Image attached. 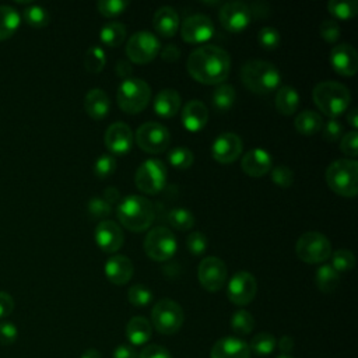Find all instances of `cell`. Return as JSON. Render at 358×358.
Masks as SVG:
<instances>
[{
    "label": "cell",
    "instance_id": "cell-43",
    "mask_svg": "<svg viewBox=\"0 0 358 358\" xmlns=\"http://www.w3.org/2000/svg\"><path fill=\"white\" fill-rule=\"evenodd\" d=\"M116 169V159L113 155L110 154H102L96 158L95 164H94V173L98 179L105 180L108 179L110 175H113Z\"/></svg>",
    "mask_w": 358,
    "mask_h": 358
},
{
    "label": "cell",
    "instance_id": "cell-13",
    "mask_svg": "<svg viewBox=\"0 0 358 358\" xmlns=\"http://www.w3.org/2000/svg\"><path fill=\"white\" fill-rule=\"evenodd\" d=\"M227 266L224 260L217 256L201 259L197 268V278L200 285L208 292L220 291L227 282Z\"/></svg>",
    "mask_w": 358,
    "mask_h": 358
},
{
    "label": "cell",
    "instance_id": "cell-21",
    "mask_svg": "<svg viewBox=\"0 0 358 358\" xmlns=\"http://www.w3.org/2000/svg\"><path fill=\"white\" fill-rule=\"evenodd\" d=\"M241 168L250 178H262L271 171L273 158L264 148H252L242 157Z\"/></svg>",
    "mask_w": 358,
    "mask_h": 358
},
{
    "label": "cell",
    "instance_id": "cell-29",
    "mask_svg": "<svg viewBox=\"0 0 358 358\" xmlns=\"http://www.w3.org/2000/svg\"><path fill=\"white\" fill-rule=\"evenodd\" d=\"M299 106V94L291 85H282L275 94V108L281 115L289 116L296 112Z\"/></svg>",
    "mask_w": 358,
    "mask_h": 358
},
{
    "label": "cell",
    "instance_id": "cell-44",
    "mask_svg": "<svg viewBox=\"0 0 358 358\" xmlns=\"http://www.w3.org/2000/svg\"><path fill=\"white\" fill-rule=\"evenodd\" d=\"M127 298L133 306L143 308V306H147L152 301V292L148 287H145L143 284H136L129 288Z\"/></svg>",
    "mask_w": 358,
    "mask_h": 358
},
{
    "label": "cell",
    "instance_id": "cell-27",
    "mask_svg": "<svg viewBox=\"0 0 358 358\" xmlns=\"http://www.w3.org/2000/svg\"><path fill=\"white\" fill-rule=\"evenodd\" d=\"M180 95L173 88L161 90L154 98V112L161 117H172L180 109Z\"/></svg>",
    "mask_w": 358,
    "mask_h": 358
},
{
    "label": "cell",
    "instance_id": "cell-5",
    "mask_svg": "<svg viewBox=\"0 0 358 358\" xmlns=\"http://www.w3.org/2000/svg\"><path fill=\"white\" fill-rule=\"evenodd\" d=\"M326 182L329 187L343 196L354 197L358 193V162L350 158L333 161L326 169Z\"/></svg>",
    "mask_w": 358,
    "mask_h": 358
},
{
    "label": "cell",
    "instance_id": "cell-16",
    "mask_svg": "<svg viewBox=\"0 0 358 358\" xmlns=\"http://www.w3.org/2000/svg\"><path fill=\"white\" fill-rule=\"evenodd\" d=\"M214 35V24L206 14H193L180 25V36L185 42L197 45L207 42Z\"/></svg>",
    "mask_w": 358,
    "mask_h": 358
},
{
    "label": "cell",
    "instance_id": "cell-25",
    "mask_svg": "<svg viewBox=\"0 0 358 358\" xmlns=\"http://www.w3.org/2000/svg\"><path fill=\"white\" fill-rule=\"evenodd\" d=\"M152 25L161 36L172 38L179 29V14L173 7L162 6L154 13Z\"/></svg>",
    "mask_w": 358,
    "mask_h": 358
},
{
    "label": "cell",
    "instance_id": "cell-33",
    "mask_svg": "<svg viewBox=\"0 0 358 358\" xmlns=\"http://www.w3.org/2000/svg\"><path fill=\"white\" fill-rule=\"evenodd\" d=\"M99 39L106 46L117 48L126 39V27L119 21L106 22L99 31Z\"/></svg>",
    "mask_w": 358,
    "mask_h": 358
},
{
    "label": "cell",
    "instance_id": "cell-37",
    "mask_svg": "<svg viewBox=\"0 0 358 358\" xmlns=\"http://www.w3.org/2000/svg\"><path fill=\"white\" fill-rule=\"evenodd\" d=\"M275 345H277L275 337L267 331H262L252 338L249 348H250V352H255L257 355H268L274 351Z\"/></svg>",
    "mask_w": 358,
    "mask_h": 358
},
{
    "label": "cell",
    "instance_id": "cell-58",
    "mask_svg": "<svg viewBox=\"0 0 358 358\" xmlns=\"http://www.w3.org/2000/svg\"><path fill=\"white\" fill-rule=\"evenodd\" d=\"M115 71H116V74H117L120 78L124 80V78L131 77L133 69H131V64H130L127 60L120 59V60L116 63V66H115Z\"/></svg>",
    "mask_w": 358,
    "mask_h": 358
},
{
    "label": "cell",
    "instance_id": "cell-7",
    "mask_svg": "<svg viewBox=\"0 0 358 358\" xmlns=\"http://www.w3.org/2000/svg\"><path fill=\"white\" fill-rule=\"evenodd\" d=\"M296 256L309 264L326 262L331 255V243L326 235L317 231L302 234L295 245Z\"/></svg>",
    "mask_w": 358,
    "mask_h": 358
},
{
    "label": "cell",
    "instance_id": "cell-20",
    "mask_svg": "<svg viewBox=\"0 0 358 358\" xmlns=\"http://www.w3.org/2000/svg\"><path fill=\"white\" fill-rule=\"evenodd\" d=\"M330 64L340 76L351 77L358 70V53L348 43L336 45L330 50Z\"/></svg>",
    "mask_w": 358,
    "mask_h": 358
},
{
    "label": "cell",
    "instance_id": "cell-48",
    "mask_svg": "<svg viewBox=\"0 0 358 358\" xmlns=\"http://www.w3.org/2000/svg\"><path fill=\"white\" fill-rule=\"evenodd\" d=\"M186 246L187 250L194 255V256H201L206 249H207V238L203 232H192L187 238H186Z\"/></svg>",
    "mask_w": 358,
    "mask_h": 358
},
{
    "label": "cell",
    "instance_id": "cell-41",
    "mask_svg": "<svg viewBox=\"0 0 358 358\" xmlns=\"http://www.w3.org/2000/svg\"><path fill=\"white\" fill-rule=\"evenodd\" d=\"M231 327L236 334L246 336L253 330L255 319L250 315V312H248L245 309H239V310L234 312V315L231 317Z\"/></svg>",
    "mask_w": 358,
    "mask_h": 358
},
{
    "label": "cell",
    "instance_id": "cell-55",
    "mask_svg": "<svg viewBox=\"0 0 358 358\" xmlns=\"http://www.w3.org/2000/svg\"><path fill=\"white\" fill-rule=\"evenodd\" d=\"M14 310V299L8 292L0 291V319H4L11 315Z\"/></svg>",
    "mask_w": 358,
    "mask_h": 358
},
{
    "label": "cell",
    "instance_id": "cell-30",
    "mask_svg": "<svg viewBox=\"0 0 358 358\" xmlns=\"http://www.w3.org/2000/svg\"><path fill=\"white\" fill-rule=\"evenodd\" d=\"M295 129L299 134L303 136H313L316 134L322 126H323V120L322 116L310 109H305L302 112H299L294 120Z\"/></svg>",
    "mask_w": 358,
    "mask_h": 358
},
{
    "label": "cell",
    "instance_id": "cell-52",
    "mask_svg": "<svg viewBox=\"0 0 358 358\" xmlns=\"http://www.w3.org/2000/svg\"><path fill=\"white\" fill-rule=\"evenodd\" d=\"M320 36L329 43H336L340 38V25L334 20H324L320 24Z\"/></svg>",
    "mask_w": 358,
    "mask_h": 358
},
{
    "label": "cell",
    "instance_id": "cell-50",
    "mask_svg": "<svg viewBox=\"0 0 358 358\" xmlns=\"http://www.w3.org/2000/svg\"><path fill=\"white\" fill-rule=\"evenodd\" d=\"M343 133H344V127L337 119H329L322 126V134L326 141H330V143L338 141L343 137Z\"/></svg>",
    "mask_w": 358,
    "mask_h": 358
},
{
    "label": "cell",
    "instance_id": "cell-28",
    "mask_svg": "<svg viewBox=\"0 0 358 358\" xmlns=\"http://www.w3.org/2000/svg\"><path fill=\"white\" fill-rule=\"evenodd\" d=\"M152 334L151 323L143 316L131 317L126 324V336L133 345L145 344Z\"/></svg>",
    "mask_w": 358,
    "mask_h": 358
},
{
    "label": "cell",
    "instance_id": "cell-11",
    "mask_svg": "<svg viewBox=\"0 0 358 358\" xmlns=\"http://www.w3.org/2000/svg\"><path fill=\"white\" fill-rule=\"evenodd\" d=\"M159 39L150 31L134 32L126 43V55L136 64L150 63L159 55Z\"/></svg>",
    "mask_w": 358,
    "mask_h": 358
},
{
    "label": "cell",
    "instance_id": "cell-62",
    "mask_svg": "<svg viewBox=\"0 0 358 358\" xmlns=\"http://www.w3.org/2000/svg\"><path fill=\"white\" fill-rule=\"evenodd\" d=\"M80 358H102V357H101V354H99L98 350H95V348H88V350H85V351L81 354Z\"/></svg>",
    "mask_w": 358,
    "mask_h": 358
},
{
    "label": "cell",
    "instance_id": "cell-46",
    "mask_svg": "<svg viewBox=\"0 0 358 358\" xmlns=\"http://www.w3.org/2000/svg\"><path fill=\"white\" fill-rule=\"evenodd\" d=\"M257 41L263 49L273 50L280 46L281 35L280 32L273 27H263L257 34Z\"/></svg>",
    "mask_w": 358,
    "mask_h": 358
},
{
    "label": "cell",
    "instance_id": "cell-42",
    "mask_svg": "<svg viewBox=\"0 0 358 358\" xmlns=\"http://www.w3.org/2000/svg\"><path fill=\"white\" fill-rule=\"evenodd\" d=\"M331 259V267L337 271H350L355 267V256L348 249H338L330 255Z\"/></svg>",
    "mask_w": 358,
    "mask_h": 358
},
{
    "label": "cell",
    "instance_id": "cell-49",
    "mask_svg": "<svg viewBox=\"0 0 358 358\" xmlns=\"http://www.w3.org/2000/svg\"><path fill=\"white\" fill-rule=\"evenodd\" d=\"M340 150L354 159L358 155V133L357 130H351L345 134H343L340 140Z\"/></svg>",
    "mask_w": 358,
    "mask_h": 358
},
{
    "label": "cell",
    "instance_id": "cell-17",
    "mask_svg": "<svg viewBox=\"0 0 358 358\" xmlns=\"http://www.w3.org/2000/svg\"><path fill=\"white\" fill-rule=\"evenodd\" d=\"M243 150L242 140L232 131L221 133L211 144V155L220 164H231L241 157Z\"/></svg>",
    "mask_w": 358,
    "mask_h": 358
},
{
    "label": "cell",
    "instance_id": "cell-45",
    "mask_svg": "<svg viewBox=\"0 0 358 358\" xmlns=\"http://www.w3.org/2000/svg\"><path fill=\"white\" fill-rule=\"evenodd\" d=\"M127 6H129V1L126 0H101L96 3V8L99 14L108 18L120 15L127 8Z\"/></svg>",
    "mask_w": 358,
    "mask_h": 358
},
{
    "label": "cell",
    "instance_id": "cell-6",
    "mask_svg": "<svg viewBox=\"0 0 358 358\" xmlns=\"http://www.w3.org/2000/svg\"><path fill=\"white\" fill-rule=\"evenodd\" d=\"M150 85L138 77H129L122 80L116 94L119 108L130 115L140 113L143 109H145V106L150 102Z\"/></svg>",
    "mask_w": 358,
    "mask_h": 358
},
{
    "label": "cell",
    "instance_id": "cell-26",
    "mask_svg": "<svg viewBox=\"0 0 358 358\" xmlns=\"http://www.w3.org/2000/svg\"><path fill=\"white\" fill-rule=\"evenodd\" d=\"M84 109L94 120H101L108 116L110 110V101L106 92L101 88H92L85 94Z\"/></svg>",
    "mask_w": 358,
    "mask_h": 358
},
{
    "label": "cell",
    "instance_id": "cell-15",
    "mask_svg": "<svg viewBox=\"0 0 358 358\" xmlns=\"http://www.w3.org/2000/svg\"><path fill=\"white\" fill-rule=\"evenodd\" d=\"M221 25L232 34H239L245 31L252 20V10L243 1H228L222 4L220 10Z\"/></svg>",
    "mask_w": 358,
    "mask_h": 358
},
{
    "label": "cell",
    "instance_id": "cell-59",
    "mask_svg": "<svg viewBox=\"0 0 358 358\" xmlns=\"http://www.w3.org/2000/svg\"><path fill=\"white\" fill-rule=\"evenodd\" d=\"M278 347L284 355H288V352H291L294 348V338L289 336H282L278 341Z\"/></svg>",
    "mask_w": 358,
    "mask_h": 358
},
{
    "label": "cell",
    "instance_id": "cell-53",
    "mask_svg": "<svg viewBox=\"0 0 358 358\" xmlns=\"http://www.w3.org/2000/svg\"><path fill=\"white\" fill-rule=\"evenodd\" d=\"M18 338V329L11 322H0V345H11Z\"/></svg>",
    "mask_w": 358,
    "mask_h": 358
},
{
    "label": "cell",
    "instance_id": "cell-60",
    "mask_svg": "<svg viewBox=\"0 0 358 358\" xmlns=\"http://www.w3.org/2000/svg\"><path fill=\"white\" fill-rule=\"evenodd\" d=\"M119 197H120L119 190H117L116 187L109 186V187H106V189H105V192H103V197H102V199H103L105 201H108L109 204H112V203L117 201V200H119Z\"/></svg>",
    "mask_w": 358,
    "mask_h": 358
},
{
    "label": "cell",
    "instance_id": "cell-35",
    "mask_svg": "<svg viewBox=\"0 0 358 358\" xmlns=\"http://www.w3.org/2000/svg\"><path fill=\"white\" fill-rule=\"evenodd\" d=\"M327 10L337 20H350L358 13V3L355 0H330Z\"/></svg>",
    "mask_w": 358,
    "mask_h": 358
},
{
    "label": "cell",
    "instance_id": "cell-23",
    "mask_svg": "<svg viewBox=\"0 0 358 358\" xmlns=\"http://www.w3.org/2000/svg\"><path fill=\"white\" fill-rule=\"evenodd\" d=\"M180 120L187 131L197 133L207 124L208 109L201 101L192 99L183 106L180 112Z\"/></svg>",
    "mask_w": 358,
    "mask_h": 358
},
{
    "label": "cell",
    "instance_id": "cell-54",
    "mask_svg": "<svg viewBox=\"0 0 358 358\" xmlns=\"http://www.w3.org/2000/svg\"><path fill=\"white\" fill-rule=\"evenodd\" d=\"M138 358H172V355L162 345L150 344L141 350Z\"/></svg>",
    "mask_w": 358,
    "mask_h": 358
},
{
    "label": "cell",
    "instance_id": "cell-51",
    "mask_svg": "<svg viewBox=\"0 0 358 358\" xmlns=\"http://www.w3.org/2000/svg\"><path fill=\"white\" fill-rule=\"evenodd\" d=\"M88 213L91 217L94 218H105L110 214L112 211V204H109L108 201H105L101 197H92L90 201H88Z\"/></svg>",
    "mask_w": 358,
    "mask_h": 358
},
{
    "label": "cell",
    "instance_id": "cell-22",
    "mask_svg": "<svg viewBox=\"0 0 358 358\" xmlns=\"http://www.w3.org/2000/svg\"><path fill=\"white\" fill-rule=\"evenodd\" d=\"M210 358H250V348L242 338L222 337L214 343Z\"/></svg>",
    "mask_w": 358,
    "mask_h": 358
},
{
    "label": "cell",
    "instance_id": "cell-3",
    "mask_svg": "<svg viewBox=\"0 0 358 358\" xmlns=\"http://www.w3.org/2000/svg\"><path fill=\"white\" fill-rule=\"evenodd\" d=\"M116 215L126 229L143 232L152 224L155 210L152 203L144 196L129 194L120 200L116 208Z\"/></svg>",
    "mask_w": 358,
    "mask_h": 358
},
{
    "label": "cell",
    "instance_id": "cell-38",
    "mask_svg": "<svg viewBox=\"0 0 358 358\" xmlns=\"http://www.w3.org/2000/svg\"><path fill=\"white\" fill-rule=\"evenodd\" d=\"M106 64V56L101 46H90L84 56V66L85 70L90 73H99L103 70Z\"/></svg>",
    "mask_w": 358,
    "mask_h": 358
},
{
    "label": "cell",
    "instance_id": "cell-61",
    "mask_svg": "<svg viewBox=\"0 0 358 358\" xmlns=\"http://www.w3.org/2000/svg\"><path fill=\"white\" fill-rule=\"evenodd\" d=\"M347 123H348L354 130L358 129V112H357V108H352V109L347 113Z\"/></svg>",
    "mask_w": 358,
    "mask_h": 358
},
{
    "label": "cell",
    "instance_id": "cell-9",
    "mask_svg": "<svg viewBox=\"0 0 358 358\" xmlns=\"http://www.w3.org/2000/svg\"><path fill=\"white\" fill-rule=\"evenodd\" d=\"M183 319L185 315L182 306L169 298H162L152 306L151 322L161 334H175L179 331Z\"/></svg>",
    "mask_w": 358,
    "mask_h": 358
},
{
    "label": "cell",
    "instance_id": "cell-1",
    "mask_svg": "<svg viewBox=\"0 0 358 358\" xmlns=\"http://www.w3.org/2000/svg\"><path fill=\"white\" fill-rule=\"evenodd\" d=\"M186 69L196 81L207 85H218L229 76L231 56L220 46L204 45L189 55Z\"/></svg>",
    "mask_w": 358,
    "mask_h": 358
},
{
    "label": "cell",
    "instance_id": "cell-4",
    "mask_svg": "<svg viewBox=\"0 0 358 358\" xmlns=\"http://www.w3.org/2000/svg\"><path fill=\"white\" fill-rule=\"evenodd\" d=\"M312 98L319 110L330 119H336L343 115L351 102L348 88L337 81L319 83L312 91Z\"/></svg>",
    "mask_w": 358,
    "mask_h": 358
},
{
    "label": "cell",
    "instance_id": "cell-56",
    "mask_svg": "<svg viewBox=\"0 0 358 358\" xmlns=\"http://www.w3.org/2000/svg\"><path fill=\"white\" fill-rule=\"evenodd\" d=\"M159 53H161L162 60H165V62H176L179 59V56H180V49L175 43H169L165 48H162L159 50Z\"/></svg>",
    "mask_w": 358,
    "mask_h": 358
},
{
    "label": "cell",
    "instance_id": "cell-18",
    "mask_svg": "<svg viewBox=\"0 0 358 358\" xmlns=\"http://www.w3.org/2000/svg\"><path fill=\"white\" fill-rule=\"evenodd\" d=\"M133 131L123 122L112 123L105 131V147L110 152V155H124L133 147Z\"/></svg>",
    "mask_w": 358,
    "mask_h": 358
},
{
    "label": "cell",
    "instance_id": "cell-14",
    "mask_svg": "<svg viewBox=\"0 0 358 358\" xmlns=\"http://www.w3.org/2000/svg\"><path fill=\"white\" fill-rule=\"evenodd\" d=\"M257 292L256 278L249 271L235 273L227 285L228 299L238 306H245L253 301Z\"/></svg>",
    "mask_w": 358,
    "mask_h": 358
},
{
    "label": "cell",
    "instance_id": "cell-19",
    "mask_svg": "<svg viewBox=\"0 0 358 358\" xmlns=\"http://www.w3.org/2000/svg\"><path fill=\"white\" fill-rule=\"evenodd\" d=\"M95 242L98 248L106 253L117 252L124 242L120 225L110 220L101 221L95 228Z\"/></svg>",
    "mask_w": 358,
    "mask_h": 358
},
{
    "label": "cell",
    "instance_id": "cell-10",
    "mask_svg": "<svg viewBox=\"0 0 358 358\" xmlns=\"http://www.w3.org/2000/svg\"><path fill=\"white\" fill-rule=\"evenodd\" d=\"M176 249V238L166 227H155L144 238V252L154 262L169 260Z\"/></svg>",
    "mask_w": 358,
    "mask_h": 358
},
{
    "label": "cell",
    "instance_id": "cell-39",
    "mask_svg": "<svg viewBox=\"0 0 358 358\" xmlns=\"http://www.w3.org/2000/svg\"><path fill=\"white\" fill-rule=\"evenodd\" d=\"M24 20L29 27L43 28L50 22V15L45 7L32 4L24 10Z\"/></svg>",
    "mask_w": 358,
    "mask_h": 358
},
{
    "label": "cell",
    "instance_id": "cell-12",
    "mask_svg": "<svg viewBox=\"0 0 358 358\" xmlns=\"http://www.w3.org/2000/svg\"><path fill=\"white\" fill-rule=\"evenodd\" d=\"M171 141L169 130L157 122H145L136 131L137 145L148 154L164 152Z\"/></svg>",
    "mask_w": 358,
    "mask_h": 358
},
{
    "label": "cell",
    "instance_id": "cell-36",
    "mask_svg": "<svg viewBox=\"0 0 358 358\" xmlns=\"http://www.w3.org/2000/svg\"><path fill=\"white\" fill-rule=\"evenodd\" d=\"M168 222L175 229L187 231L194 225V217L190 210L178 207V208H172L168 213Z\"/></svg>",
    "mask_w": 358,
    "mask_h": 358
},
{
    "label": "cell",
    "instance_id": "cell-57",
    "mask_svg": "<svg viewBox=\"0 0 358 358\" xmlns=\"http://www.w3.org/2000/svg\"><path fill=\"white\" fill-rule=\"evenodd\" d=\"M113 358H137L136 350L129 344H120L113 351Z\"/></svg>",
    "mask_w": 358,
    "mask_h": 358
},
{
    "label": "cell",
    "instance_id": "cell-63",
    "mask_svg": "<svg viewBox=\"0 0 358 358\" xmlns=\"http://www.w3.org/2000/svg\"><path fill=\"white\" fill-rule=\"evenodd\" d=\"M277 358H292L291 355H284V354H281V355H278Z\"/></svg>",
    "mask_w": 358,
    "mask_h": 358
},
{
    "label": "cell",
    "instance_id": "cell-8",
    "mask_svg": "<svg viewBox=\"0 0 358 358\" xmlns=\"http://www.w3.org/2000/svg\"><path fill=\"white\" fill-rule=\"evenodd\" d=\"M168 179V171L162 161L157 158H148L140 164L134 173V182L138 190L145 194L159 193Z\"/></svg>",
    "mask_w": 358,
    "mask_h": 358
},
{
    "label": "cell",
    "instance_id": "cell-32",
    "mask_svg": "<svg viewBox=\"0 0 358 358\" xmlns=\"http://www.w3.org/2000/svg\"><path fill=\"white\" fill-rule=\"evenodd\" d=\"M315 282H316V287L322 292L330 294V292L336 291V288L338 287L340 273H337L330 264L324 263L317 267V270L315 273Z\"/></svg>",
    "mask_w": 358,
    "mask_h": 358
},
{
    "label": "cell",
    "instance_id": "cell-2",
    "mask_svg": "<svg viewBox=\"0 0 358 358\" xmlns=\"http://www.w3.org/2000/svg\"><path fill=\"white\" fill-rule=\"evenodd\" d=\"M241 80L255 94H270L280 88L281 73L270 62L252 59L242 64Z\"/></svg>",
    "mask_w": 358,
    "mask_h": 358
},
{
    "label": "cell",
    "instance_id": "cell-47",
    "mask_svg": "<svg viewBox=\"0 0 358 358\" xmlns=\"http://www.w3.org/2000/svg\"><path fill=\"white\" fill-rule=\"evenodd\" d=\"M271 180L280 187H289L294 182V172L287 165H277L271 168Z\"/></svg>",
    "mask_w": 358,
    "mask_h": 358
},
{
    "label": "cell",
    "instance_id": "cell-24",
    "mask_svg": "<svg viewBox=\"0 0 358 358\" xmlns=\"http://www.w3.org/2000/svg\"><path fill=\"white\" fill-rule=\"evenodd\" d=\"M133 263L124 255H115L105 263V275L112 284L116 285L127 284L133 275Z\"/></svg>",
    "mask_w": 358,
    "mask_h": 358
},
{
    "label": "cell",
    "instance_id": "cell-31",
    "mask_svg": "<svg viewBox=\"0 0 358 358\" xmlns=\"http://www.w3.org/2000/svg\"><path fill=\"white\" fill-rule=\"evenodd\" d=\"M21 17L11 6H0V41L11 38L20 28Z\"/></svg>",
    "mask_w": 358,
    "mask_h": 358
},
{
    "label": "cell",
    "instance_id": "cell-34",
    "mask_svg": "<svg viewBox=\"0 0 358 358\" xmlns=\"http://www.w3.org/2000/svg\"><path fill=\"white\" fill-rule=\"evenodd\" d=\"M236 98V92L229 84H218L211 95V103L218 112H227L232 108Z\"/></svg>",
    "mask_w": 358,
    "mask_h": 358
},
{
    "label": "cell",
    "instance_id": "cell-40",
    "mask_svg": "<svg viewBox=\"0 0 358 358\" xmlns=\"http://www.w3.org/2000/svg\"><path fill=\"white\" fill-rule=\"evenodd\" d=\"M168 161H169L171 166H173L176 169H187L192 166L194 157H193V152L187 147L179 145V147H173L169 150Z\"/></svg>",
    "mask_w": 358,
    "mask_h": 358
}]
</instances>
